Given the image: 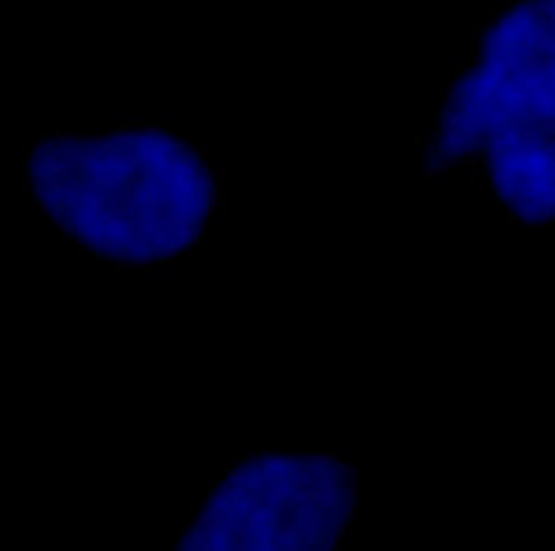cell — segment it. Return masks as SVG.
<instances>
[{"instance_id":"6da1fadb","label":"cell","mask_w":555,"mask_h":551,"mask_svg":"<svg viewBox=\"0 0 555 551\" xmlns=\"http://www.w3.org/2000/svg\"><path fill=\"white\" fill-rule=\"evenodd\" d=\"M28 183L64 233L122 266L185 254L216 207L207 159L165 129L42 141L28 159Z\"/></svg>"},{"instance_id":"7a4b0ae2","label":"cell","mask_w":555,"mask_h":551,"mask_svg":"<svg viewBox=\"0 0 555 551\" xmlns=\"http://www.w3.org/2000/svg\"><path fill=\"white\" fill-rule=\"evenodd\" d=\"M555 5L506 8L480 36L474 66L450 87L427 151V169L466 157L486 163L490 183L525 226L555 216Z\"/></svg>"},{"instance_id":"3957f363","label":"cell","mask_w":555,"mask_h":551,"mask_svg":"<svg viewBox=\"0 0 555 551\" xmlns=\"http://www.w3.org/2000/svg\"><path fill=\"white\" fill-rule=\"evenodd\" d=\"M354 502L338 458L256 456L211 490L177 551H335Z\"/></svg>"}]
</instances>
